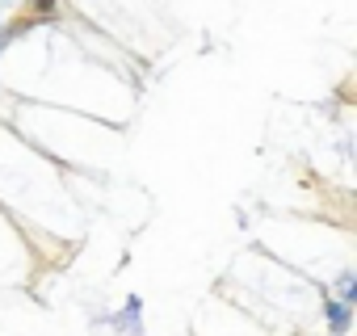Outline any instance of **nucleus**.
<instances>
[{
	"instance_id": "7ed1b4c3",
	"label": "nucleus",
	"mask_w": 357,
	"mask_h": 336,
	"mask_svg": "<svg viewBox=\"0 0 357 336\" xmlns=\"http://www.w3.org/2000/svg\"><path fill=\"white\" fill-rule=\"evenodd\" d=\"M336 298H340V303H349V307L357 303V277H353V269H344V273L336 277Z\"/></svg>"
},
{
	"instance_id": "20e7f679",
	"label": "nucleus",
	"mask_w": 357,
	"mask_h": 336,
	"mask_svg": "<svg viewBox=\"0 0 357 336\" xmlns=\"http://www.w3.org/2000/svg\"><path fill=\"white\" fill-rule=\"evenodd\" d=\"M34 5H38V13H43V17H51V13H55V0H34Z\"/></svg>"
},
{
	"instance_id": "f257e3e1",
	"label": "nucleus",
	"mask_w": 357,
	"mask_h": 336,
	"mask_svg": "<svg viewBox=\"0 0 357 336\" xmlns=\"http://www.w3.org/2000/svg\"><path fill=\"white\" fill-rule=\"evenodd\" d=\"M114 328L126 332V336H143V298H139V294H130V298L122 303V311L114 315Z\"/></svg>"
},
{
	"instance_id": "39448f33",
	"label": "nucleus",
	"mask_w": 357,
	"mask_h": 336,
	"mask_svg": "<svg viewBox=\"0 0 357 336\" xmlns=\"http://www.w3.org/2000/svg\"><path fill=\"white\" fill-rule=\"evenodd\" d=\"M0 5H13V0H0Z\"/></svg>"
},
{
	"instance_id": "f03ea898",
	"label": "nucleus",
	"mask_w": 357,
	"mask_h": 336,
	"mask_svg": "<svg viewBox=\"0 0 357 336\" xmlns=\"http://www.w3.org/2000/svg\"><path fill=\"white\" fill-rule=\"evenodd\" d=\"M324 315H328V328H332V336H349V319H353V307H349V303H340V298H328V303H324Z\"/></svg>"
}]
</instances>
